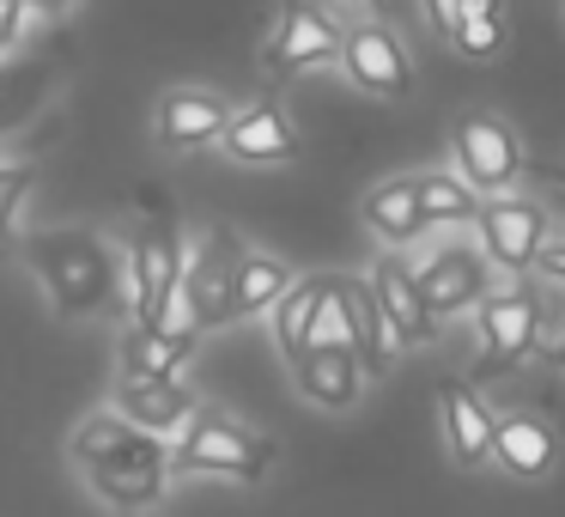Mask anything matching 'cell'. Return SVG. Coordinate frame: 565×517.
Here are the masks:
<instances>
[{"mask_svg":"<svg viewBox=\"0 0 565 517\" xmlns=\"http://www.w3.org/2000/svg\"><path fill=\"white\" fill-rule=\"evenodd\" d=\"M220 147L232 152L237 165H280L298 152V128L286 123V110H274V104H244V110H232Z\"/></svg>","mask_w":565,"mask_h":517,"instance_id":"20","label":"cell"},{"mask_svg":"<svg viewBox=\"0 0 565 517\" xmlns=\"http://www.w3.org/2000/svg\"><path fill=\"white\" fill-rule=\"evenodd\" d=\"M535 268L547 274V281H559L565 286V244H541V256H535Z\"/></svg>","mask_w":565,"mask_h":517,"instance_id":"30","label":"cell"},{"mask_svg":"<svg viewBox=\"0 0 565 517\" xmlns=\"http://www.w3.org/2000/svg\"><path fill=\"white\" fill-rule=\"evenodd\" d=\"M444 38L468 62H499L511 43V13H504V0H456V19Z\"/></svg>","mask_w":565,"mask_h":517,"instance_id":"22","label":"cell"},{"mask_svg":"<svg viewBox=\"0 0 565 517\" xmlns=\"http://www.w3.org/2000/svg\"><path fill=\"white\" fill-rule=\"evenodd\" d=\"M225 123H232V104L207 86H171L152 110V135L164 152H195V147H220Z\"/></svg>","mask_w":565,"mask_h":517,"instance_id":"12","label":"cell"},{"mask_svg":"<svg viewBox=\"0 0 565 517\" xmlns=\"http://www.w3.org/2000/svg\"><path fill=\"white\" fill-rule=\"evenodd\" d=\"M553 366L565 371V329H559V341H553Z\"/></svg>","mask_w":565,"mask_h":517,"instance_id":"34","label":"cell"},{"mask_svg":"<svg viewBox=\"0 0 565 517\" xmlns=\"http://www.w3.org/2000/svg\"><path fill=\"white\" fill-rule=\"evenodd\" d=\"M341 74L365 98H407L414 92V55L383 19H359L341 31Z\"/></svg>","mask_w":565,"mask_h":517,"instance_id":"7","label":"cell"},{"mask_svg":"<svg viewBox=\"0 0 565 517\" xmlns=\"http://www.w3.org/2000/svg\"><path fill=\"white\" fill-rule=\"evenodd\" d=\"M426 19L438 31H450V19H456V0H426Z\"/></svg>","mask_w":565,"mask_h":517,"instance_id":"31","label":"cell"},{"mask_svg":"<svg viewBox=\"0 0 565 517\" xmlns=\"http://www.w3.org/2000/svg\"><path fill=\"white\" fill-rule=\"evenodd\" d=\"M195 408L201 402H195V390H189L183 378H122L116 383V414H122L128 426L152 432V439L177 432Z\"/></svg>","mask_w":565,"mask_h":517,"instance_id":"18","label":"cell"},{"mask_svg":"<svg viewBox=\"0 0 565 517\" xmlns=\"http://www.w3.org/2000/svg\"><path fill=\"white\" fill-rule=\"evenodd\" d=\"M25 262L67 323L98 317V310H110L116 293H122V256H116L98 232H79V225L38 232L25 244Z\"/></svg>","mask_w":565,"mask_h":517,"instance_id":"2","label":"cell"},{"mask_svg":"<svg viewBox=\"0 0 565 517\" xmlns=\"http://www.w3.org/2000/svg\"><path fill=\"white\" fill-rule=\"evenodd\" d=\"M438 432H444V451H450L462 468H487L492 463V408L480 402L462 378L438 383Z\"/></svg>","mask_w":565,"mask_h":517,"instance_id":"17","label":"cell"},{"mask_svg":"<svg viewBox=\"0 0 565 517\" xmlns=\"http://www.w3.org/2000/svg\"><path fill=\"white\" fill-rule=\"evenodd\" d=\"M74 463L79 475L98 487V499H110L116 511H147L164 499V481H171V444L152 439V432L128 426L122 414H92L74 432Z\"/></svg>","mask_w":565,"mask_h":517,"instance_id":"1","label":"cell"},{"mask_svg":"<svg viewBox=\"0 0 565 517\" xmlns=\"http://www.w3.org/2000/svg\"><path fill=\"white\" fill-rule=\"evenodd\" d=\"M334 293H341V310H347V347L359 354L365 378H383L395 359V335L383 323L377 298H371V281L365 274H334Z\"/></svg>","mask_w":565,"mask_h":517,"instance_id":"19","label":"cell"},{"mask_svg":"<svg viewBox=\"0 0 565 517\" xmlns=\"http://www.w3.org/2000/svg\"><path fill=\"white\" fill-rule=\"evenodd\" d=\"M310 347H347V310H341V293L329 286V298L317 305V323H310Z\"/></svg>","mask_w":565,"mask_h":517,"instance_id":"28","label":"cell"},{"mask_svg":"<svg viewBox=\"0 0 565 517\" xmlns=\"http://www.w3.org/2000/svg\"><path fill=\"white\" fill-rule=\"evenodd\" d=\"M414 281H419L426 310L444 323V317H456V310H475L480 298L492 293V262H487V250H475V244H444L414 268Z\"/></svg>","mask_w":565,"mask_h":517,"instance_id":"10","label":"cell"},{"mask_svg":"<svg viewBox=\"0 0 565 517\" xmlns=\"http://www.w3.org/2000/svg\"><path fill=\"white\" fill-rule=\"evenodd\" d=\"M450 159H456V177L475 196H511L529 177V152L516 140V128L492 110H475L450 128Z\"/></svg>","mask_w":565,"mask_h":517,"instance_id":"5","label":"cell"},{"mask_svg":"<svg viewBox=\"0 0 565 517\" xmlns=\"http://www.w3.org/2000/svg\"><path fill=\"white\" fill-rule=\"evenodd\" d=\"M492 463L516 481H547L559 468V432H553V420L529 414V408L492 414Z\"/></svg>","mask_w":565,"mask_h":517,"instance_id":"13","label":"cell"},{"mask_svg":"<svg viewBox=\"0 0 565 517\" xmlns=\"http://www.w3.org/2000/svg\"><path fill=\"white\" fill-rule=\"evenodd\" d=\"M183 262H189V250H183V238H177V225L164 220V213L135 232V244H128V256H122V286H128V317H135L140 329L171 317L177 293H183Z\"/></svg>","mask_w":565,"mask_h":517,"instance_id":"4","label":"cell"},{"mask_svg":"<svg viewBox=\"0 0 565 517\" xmlns=\"http://www.w3.org/2000/svg\"><path fill=\"white\" fill-rule=\"evenodd\" d=\"M25 0H0V55H13L19 38H25Z\"/></svg>","mask_w":565,"mask_h":517,"instance_id":"29","label":"cell"},{"mask_svg":"<svg viewBox=\"0 0 565 517\" xmlns=\"http://www.w3.org/2000/svg\"><path fill=\"white\" fill-rule=\"evenodd\" d=\"M371 298H377L383 323H390L395 347H426L431 335H438V317L426 310V298H419V281H414V262L402 256V250H383L377 262H371Z\"/></svg>","mask_w":565,"mask_h":517,"instance_id":"11","label":"cell"},{"mask_svg":"<svg viewBox=\"0 0 565 517\" xmlns=\"http://www.w3.org/2000/svg\"><path fill=\"white\" fill-rule=\"evenodd\" d=\"M414 189H419V220H426V232L431 225H475L480 196L456 171H419Z\"/></svg>","mask_w":565,"mask_h":517,"instance_id":"26","label":"cell"},{"mask_svg":"<svg viewBox=\"0 0 565 517\" xmlns=\"http://www.w3.org/2000/svg\"><path fill=\"white\" fill-rule=\"evenodd\" d=\"M475 323H480L487 354L499 359V366H516L541 335V298L529 293V286H504V293H487L475 305Z\"/></svg>","mask_w":565,"mask_h":517,"instance_id":"15","label":"cell"},{"mask_svg":"<svg viewBox=\"0 0 565 517\" xmlns=\"http://www.w3.org/2000/svg\"><path fill=\"white\" fill-rule=\"evenodd\" d=\"M274 468V439L220 408H195L177 426L171 475H225V481H262Z\"/></svg>","mask_w":565,"mask_h":517,"instance_id":"3","label":"cell"},{"mask_svg":"<svg viewBox=\"0 0 565 517\" xmlns=\"http://www.w3.org/2000/svg\"><path fill=\"white\" fill-rule=\"evenodd\" d=\"M292 366V383L305 402L329 408V414H347V408H359V395H365V366H359L353 347H305L298 359H286Z\"/></svg>","mask_w":565,"mask_h":517,"instance_id":"14","label":"cell"},{"mask_svg":"<svg viewBox=\"0 0 565 517\" xmlns=\"http://www.w3.org/2000/svg\"><path fill=\"white\" fill-rule=\"evenodd\" d=\"M341 7H353V13H377L383 0H341Z\"/></svg>","mask_w":565,"mask_h":517,"instance_id":"33","label":"cell"},{"mask_svg":"<svg viewBox=\"0 0 565 517\" xmlns=\"http://www.w3.org/2000/svg\"><path fill=\"white\" fill-rule=\"evenodd\" d=\"M31 183H38V171H31L25 159H0V244L13 238V225H19V208H25Z\"/></svg>","mask_w":565,"mask_h":517,"instance_id":"27","label":"cell"},{"mask_svg":"<svg viewBox=\"0 0 565 517\" xmlns=\"http://www.w3.org/2000/svg\"><path fill=\"white\" fill-rule=\"evenodd\" d=\"M74 0H25V13H43V19H62Z\"/></svg>","mask_w":565,"mask_h":517,"instance_id":"32","label":"cell"},{"mask_svg":"<svg viewBox=\"0 0 565 517\" xmlns=\"http://www.w3.org/2000/svg\"><path fill=\"white\" fill-rule=\"evenodd\" d=\"M475 232H480V250H487L492 268L523 274V268H535L541 244H547V208L516 196V189L511 196H480Z\"/></svg>","mask_w":565,"mask_h":517,"instance_id":"8","label":"cell"},{"mask_svg":"<svg viewBox=\"0 0 565 517\" xmlns=\"http://www.w3.org/2000/svg\"><path fill=\"white\" fill-rule=\"evenodd\" d=\"M322 62H341V25L322 7H310V0H286L268 43H262V67L286 80V74H305V67H322Z\"/></svg>","mask_w":565,"mask_h":517,"instance_id":"9","label":"cell"},{"mask_svg":"<svg viewBox=\"0 0 565 517\" xmlns=\"http://www.w3.org/2000/svg\"><path fill=\"white\" fill-rule=\"evenodd\" d=\"M359 220H365V232L377 238L383 250H407L419 232H426L414 177H383V183H371L365 201H359Z\"/></svg>","mask_w":565,"mask_h":517,"instance_id":"21","label":"cell"},{"mask_svg":"<svg viewBox=\"0 0 565 517\" xmlns=\"http://www.w3.org/2000/svg\"><path fill=\"white\" fill-rule=\"evenodd\" d=\"M195 323H189L183 305H171V317L152 323V329H128L122 335V378H177L195 354Z\"/></svg>","mask_w":565,"mask_h":517,"instance_id":"16","label":"cell"},{"mask_svg":"<svg viewBox=\"0 0 565 517\" xmlns=\"http://www.w3.org/2000/svg\"><path fill=\"white\" fill-rule=\"evenodd\" d=\"M237 256H244V238L225 232V225H213V232L195 244V256L183 262V293H177V305L189 310L195 329H225V323L237 317V298H232Z\"/></svg>","mask_w":565,"mask_h":517,"instance_id":"6","label":"cell"},{"mask_svg":"<svg viewBox=\"0 0 565 517\" xmlns=\"http://www.w3.org/2000/svg\"><path fill=\"white\" fill-rule=\"evenodd\" d=\"M50 67L43 62H0V135H13L19 123H31V116L43 110V98H50Z\"/></svg>","mask_w":565,"mask_h":517,"instance_id":"25","label":"cell"},{"mask_svg":"<svg viewBox=\"0 0 565 517\" xmlns=\"http://www.w3.org/2000/svg\"><path fill=\"white\" fill-rule=\"evenodd\" d=\"M292 286V268H286L280 256H268V250H249L237 256V281H232V298H237V317H262V310H274V298Z\"/></svg>","mask_w":565,"mask_h":517,"instance_id":"24","label":"cell"},{"mask_svg":"<svg viewBox=\"0 0 565 517\" xmlns=\"http://www.w3.org/2000/svg\"><path fill=\"white\" fill-rule=\"evenodd\" d=\"M334 274H310V281H292L280 298H274L268 323H274V347H280L286 359H298L310 347V323H317V305L329 298Z\"/></svg>","mask_w":565,"mask_h":517,"instance_id":"23","label":"cell"}]
</instances>
